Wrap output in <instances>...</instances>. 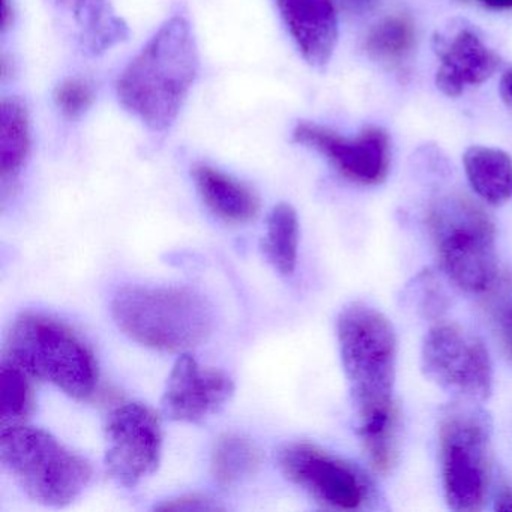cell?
<instances>
[{"mask_svg":"<svg viewBox=\"0 0 512 512\" xmlns=\"http://www.w3.org/2000/svg\"><path fill=\"white\" fill-rule=\"evenodd\" d=\"M199 67L190 23L172 17L122 71L116 83L119 103L149 130L164 133L178 119Z\"/></svg>","mask_w":512,"mask_h":512,"instance_id":"obj_1","label":"cell"},{"mask_svg":"<svg viewBox=\"0 0 512 512\" xmlns=\"http://www.w3.org/2000/svg\"><path fill=\"white\" fill-rule=\"evenodd\" d=\"M112 316L127 337L163 352H187L208 340L214 310L190 287H124L112 301Z\"/></svg>","mask_w":512,"mask_h":512,"instance_id":"obj_2","label":"cell"},{"mask_svg":"<svg viewBox=\"0 0 512 512\" xmlns=\"http://www.w3.org/2000/svg\"><path fill=\"white\" fill-rule=\"evenodd\" d=\"M4 359L74 400H88L97 389L98 365L88 344L70 326L44 314L23 313L14 320Z\"/></svg>","mask_w":512,"mask_h":512,"instance_id":"obj_3","label":"cell"},{"mask_svg":"<svg viewBox=\"0 0 512 512\" xmlns=\"http://www.w3.org/2000/svg\"><path fill=\"white\" fill-rule=\"evenodd\" d=\"M428 230L449 280L469 293H484L499 275L493 218L466 194L449 193L428 208Z\"/></svg>","mask_w":512,"mask_h":512,"instance_id":"obj_4","label":"cell"},{"mask_svg":"<svg viewBox=\"0 0 512 512\" xmlns=\"http://www.w3.org/2000/svg\"><path fill=\"white\" fill-rule=\"evenodd\" d=\"M337 337L358 416L395 404L398 346L391 320L365 302H352L338 316Z\"/></svg>","mask_w":512,"mask_h":512,"instance_id":"obj_5","label":"cell"},{"mask_svg":"<svg viewBox=\"0 0 512 512\" xmlns=\"http://www.w3.org/2000/svg\"><path fill=\"white\" fill-rule=\"evenodd\" d=\"M0 461L34 502L64 508L88 487L92 466L43 428L11 425L0 434Z\"/></svg>","mask_w":512,"mask_h":512,"instance_id":"obj_6","label":"cell"},{"mask_svg":"<svg viewBox=\"0 0 512 512\" xmlns=\"http://www.w3.org/2000/svg\"><path fill=\"white\" fill-rule=\"evenodd\" d=\"M491 416L481 403L455 400L439 419L443 496L455 512L484 508L491 479Z\"/></svg>","mask_w":512,"mask_h":512,"instance_id":"obj_7","label":"cell"},{"mask_svg":"<svg viewBox=\"0 0 512 512\" xmlns=\"http://www.w3.org/2000/svg\"><path fill=\"white\" fill-rule=\"evenodd\" d=\"M421 368L454 400L484 403L493 392V364L481 338L454 322H439L425 335Z\"/></svg>","mask_w":512,"mask_h":512,"instance_id":"obj_8","label":"cell"},{"mask_svg":"<svg viewBox=\"0 0 512 512\" xmlns=\"http://www.w3.org/2000/svg\"><path fill=\"white\" fill-rule=\"evenodd\" d=\"M277 461L292 484L326 508L356 511L374 499L373 485L358 466L313 443H286Z\"/></svg>","mask_w":512,"mask_h":512,"instance_id":"obj_9","label":"cell"},{"mask_svg":"<svg viewBox=\"0 0 512 512\" xmlns=\"http://www.w3.org/2000/svg\"><path fill=\"white\" fill-rule=\"evenodd\" d=\"M107 472L118 484L134 488L155 473L163 451L160 416L143 403H125L107 416Z\"/></svg>","mask_w":512,"mask_h":512,"instance_id":"obj_10","label":"cell"},{"mask_svg":"<svg viewBox=\"0 0 512 512\" xmlns=\"http://www.w3.org/2000/svg\"><path fill=\"white\" fill-rule=\"evenodd\" d=\"M293 142L314 149L344 178L355 184L379 185L391 164V143L383 128L365 127L356 137L341 136L313 122H299Z\"/></svg>","mask_w":512,"mask_h":512,"instance_id":"obj_11","label":"cell"},{"mask_svg":"<svg viewBox=\"0 0 512 512\" xmlns=\"http://www.w3.org/2000/svg\"><path fill=\"white\" fill-rule=\"evenodd\" d=\"M235 394V383L224 371L202 367L193 356H179L164 389V415L172 421H203Z\"/></svg>","mask_w":512,"mask_h":512,"instance_id":"obj_12","label":"cell"},{"mask_svg":"<svg viewBox=\"0 0 512 512\" xmlns=\"http://www.w3.org/2000/svg\"><path fill=\"white\" fill-rule=\"evenodd\" d=\"M440 67L436 86L446 97H460L482 85L499 68L500 58L470 26H460L436 38Z\"/></svg>","mask_w":512,"mask_h":512,"instance_id":"obj_13","label":"cell"},{"mask_svg":"<svg viewBox=\"0 0 512 512\" xmlns=\"http://www.w3.org/2000/svg\"><path fill=\"white\" fill-rule=\"evenodd\" d=\"M277 5L302 58L311 67H326L338 40L332 0H277Z\"/></svg>","mask_w":512,"mask_h":512,"instance_id":"obj_14","label":"cell"},{"mask_svg":"<svg viewBox=\"0 0 512 512\" xmlns=\"http://www.w3.org/2000/svg\"><path fill=\"white\" fill-rule=\"evenodd\" d=\"M62 13L76 26L80 50L100 56L130 37L127 23L107 0H55Z\"/></svg>","mask_w":512,"mask_h":512,"instance_id":"obj_15","label":"cell"},{"mask_svg":"<svg viewBox=\"0 0 512 512\" xmlns=\"http://www.w3.org/2000/svg\"><path fill=\"white\" fill-rule=\"evenodd\" d=\"M191 173L203 202L221 220L247 224L259 214V197L244 182L208 164H197Z\"/></svg>","mask_w":512,"mask_h":512,"instance_id":"obj_16","label":"cell"},{"mask_svg":"<svg viewBox=\"0 0 512 512\" xmlns=\"http://www.w3.org/2000/svg\"><path fill=\"white\" fill-rule=\"evenodd\" d=\"M467 181L484 202L500 206L512 197V158L488 146H470L463 157Z\"/></svg>","mask_w":512,"mask_h":512,"instance_id":"obj_17","label":"cell"},{"mask_svg":"<svg viewBox=\"0 0 512 512\" xmlns=\"http://www.w3.org/2000/svg\"><path fill=\"white\" fill-rule=\"evenodd\" d=\"M31 151L28 107L19 97L5 98L0 107V175L2 184H14Z\"/></svg>","mask_w":512,"mask_h":512,"instance_id":"obj_18","label":"cell"},{"mask_svg":"<svg viewBox=\"0 0 512 512\" xmlns=\"http://www.w3.org/2000/svg\"><path fill=\"white\" fill-rule=\"evenodd\" d=\"M262 454L256 443L236 433L218 437L212 449V476L223 487H233L256 475Z\"/></svg>","mask_w":512,"mask_h":512,"instance_id":"obj_19","label":"cell"},{"mask_svg":"<svg viewBox=\"0 0 512 512\" xmlns=\"http://www.w3.org/2000/svg\"><path fill=\"white\" fill-rule=\"evenodd\" d=\"M299 218L295 208L289 203H280L272 209L266 224V236L263 241V253L275 271L283 277L295 272L298 263Z\"/></svg>","mask_w":512,"mask_h":512,"instance_id":"obj_20","label":"cell"},{"mask_svg":"<svg viewBox=\"0 0 512 512\" xmlns=\"http://www.w3.org/2000/svg\"><path fill=\"white\" fill-rule=\"evenodd\" d=\"M358 434L374 470L388 473L397 458L398 415L395 404L358 416Z\"/></svg>","mask_w":512,"mask_h":512,"instance_id":"obj_21","label":"cell"},{"mask_svg":"<svg viewBox=\"0 0 512 512\" xmlns=\"http://www.w3.org/2000/svg\"><path fill=\"white\" fill-rule=\"evenodd\" d=\"M416 32L407 16H388L368 32L365 50L370 58L382 64L398 65L415 49Z\"/></svg>","mask_w":512,"mask_h":512,"instance_id":"obj_22","label":"cell"},{"mask_svg":"<svg viewBox=\"0 0 512 512\" xmlns=\"http://www.w3.org/2000/svg\"><path fill=\"white\" fill-rule=\"evenodd\" d=\"M31 376L13 362L0 365V421L2 427L20 425L34 409Z\"/></svg>","mask_w":512,"mask_h":512,"instance_id":"obj_23","label":"cell"},{"mask_svg":"<svg viewBox=\"0 0 512 512\" xmlns=\"http://www.w3.org/2000/svg\"><path fill=\"white\" fill-rule=\"evenodd\" d=\"M484 295L488 322L503 352L512 361V272L497 275Z\"/></svg>","mask_w":512,"mask_h":512,"instance_id":"obj_24","label":"cell"},{"mask_svg":"<svg viewBox=\"0 0 512 512\" xmlns=\"http://www.w3.org/2000/svg\"><path fill=\"white\" fill-rule=\"evenodd\" d=\"M53 100L62 115L76 119L88 112L94 103L95 92L88 80L70 77L56 86Z\"/></svg>","mask_w":512,"mask_h":512,"instance_id":"obj_25","label":"cell"},{"mask_svg":"<svg viewBox=\"0 0 512 512\" xmlns=\"http://www.w3.org/2000/svg\"><path fill=\"white\" fill-rule=\"evenodd\" d=\"M421 280V289H419V293H421L422 305L419 310L424 311L425 314H434V316H439L443 310H445V301H443V293L440 290V287L434 286L436 281H434V277L431 274H424L419 277Z\"/></svg>","mask_w":512,"mask_h":512,"instance_id":"obj_26","label":"cell"},{"mask_svg":"<svg viewBox=\"0 0 512 512\" xmlns=\"http://www.w3.org/2000/svg\"><path fill=\"white\" fill-rule=\"evenodd\" d=\"M161 511H217L220 506L212 500L200 496H184L179 499L167 500L163 505L157 506Z\"/></svg>","mask_w":512,"mask_h":512,"instance_id":"obj_27","label":"cell"},{"mask_svg":"<svg viewBox=\"0 0 512 512\" xmlns=\"http://www.w3.org/2000/svg\"><path fill=\"white\" fill-rule=\"evenodd\" d=\"M494 508L497 511H512V484H502L497 488Z\"/></svg>","mask_w":512,"mask_h":512,"instance_id":"obj_28","label":"cell"},{"mask_svg":"<svg viewBox=\"0 0 512 512\" xmlns=\"http://www.w3.org/2000/svg\"><path fill=\"white\" fill-rule=\"evenodd\" d=\"M499 94L503 103L512 109V68L503 73L502 79H500Z\"/></svg>","mask_w":512,"mask_h":512,"instance_id":"obj_29","label":"cell"},{"mask_svg":"<svg viewBox=\"0 0 512 512\" xmlns=\"http://www.w3.org/2000/svg\"><path fill=\"white\" fill-rule=\"evenodd\" d=\"M11 0H2V32H7L14 23V10Z\"/></svg>","mask_w":512,"mask_h":512,"instance_id":"obj_30","label":"cell"},{"mask_svg":"<svg viewBox=\"0 0 512 512\" xmlns=\"http://www.w3.org/2000/svg\"><path fill=\"white\" fill-rule=\"evenodd\" d=\"M485 7L493 8V10H508L512 8V0H479Z\"/></svg>","mask_w":512,"mask_h":512,"instance_id":"obj_31","label":"cell"},{"mask_svg":"<svg viewBox=\"0 0 512 512\" xmlns=\"http://www.w3.org/2000/svg\"><path fill=\"white\" fill-rule=\"evenodd\" d=\"M347 2H352V4H365V2H370V0H347Z\"/></svg>","mask_w":512,"mask_h":512,"instance_id":"obj_32","label":"cell"}]
</instances>
